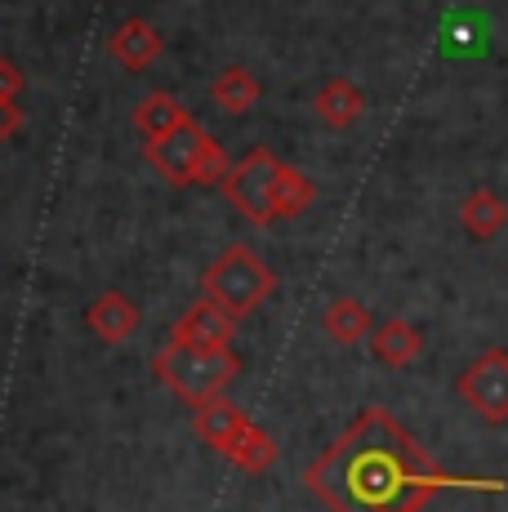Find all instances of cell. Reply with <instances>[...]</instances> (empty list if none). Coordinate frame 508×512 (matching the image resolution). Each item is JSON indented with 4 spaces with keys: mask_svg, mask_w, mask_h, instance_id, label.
<instances>
[{
    "mask_svg": "<svg viewBox=\"0 0 508 512\" xmlns=\"http://www.w3.org/2000/svg\"><path fill=\"white\" fill-rule=\"evenodd\" d=\"M451 486L468 481L446 477L388 410H366L308 464V490L330 512H419Z\"/></svg>",
    "mask_w": 508,
    "mask_h": 512,
    "instance_id": "cell-1",
    "label": "cell"
},
{
    "mask_svg": "<svg viewBox=\"0 0 508 512\" xmlns=\"http://www.w3.org/2000/svg\"><path fill=\"white\" fill-rule=\"evenodd\" d=\"M143 156H148V161L156 165V174L174 187H192V183L223 187V179H228V170H232L228 152H223V147L214 143L192 116L179 125V130L143 143Z\"/></svg>",
    "mask_w": 508,
    "mask_h": 512,
    "instance_id": "cell-2",
    "label": "cell"
},
{
    "mask_svg": "<svg viewBox=\"0 0 508 512\" xmlns=\"http://www.w3.org/2000/svg\"><path fill=\"white\" fill-rule=\"evenodd\" d=\"M156 379L174 392L179 401H188L192 410L210 406L228 392V383L241 374L237 352H205V348H188V343H165L156 352Z\"/></svg>",
    "mask_w": 508,
    "mask_h": 512,
    "instance_id": "cell-3",
    "label": "cell"
},
{
    "mask_svg": "<svg viewBox=\"0 0 508 512\" xmlns=\"http://www.w3.org/2000/svg\"><path fill=\"white\" fill-rule=\"evenodd\" d=\"M201 290H205V299L219 303L232 321H241L277 290V272H268V263H263L250 245H228V250L205 268Z\"/></svg>",
    "mask_w": 508,
    "mask_h": 512,
    "instance_id": "cell-4",
    "label": "cell"
},
{
    "mask_svg": "<svg viewBox=\"0 0 508 512\" xmlns=\"http://www.w3.org/2000/svg\"><path fill=\"white\" fill-rule=\"evenodd\" d=\"M281 165H286V161H277L268 147H254V152H246L241 161H232L228 179H223V196H228V205L237 214H246L250 223H259V228L277 223L272 196H277Z\"/></svg>",
    "mask_w": 508,
    "mask_h": 512,
    "instance_id": "cell-5",
    "label": "cell"
},
{
    "mask_svg": "<svg viewBox=\"0 0 508 512\" xmlns=\"http://www.w3.org/2000/svg\"><path fill=\"white\" fill-rule=\"evenodd\" d=\"M459 397L482 419H508V357L504 352H486L477 366H468L464 379H459Z\"/></svg>",
    "mask_w": 508,
    "mask_h": 512,
    "instance_id": "cell-6",
    "label": "cell"
},
{
    "mask_svg": "<svg viewBox=\"0 0 508 512\" xmlns=\"http://www.w3.org/2000/svg\"><path fill=\"white\" fill-rule=\"evenodd\" d=\"M232 334H237V321L219 308V303L201 299L174 321L170 343H188V348H205V352H228L232 348Z\"/></svg>",
    "mask_w": 508,
    "mask_h": 512,
    "instance_id": "cell-7",
    "label": "cell"
},
{
    "mask_svg": "<svg viewBox=\"0 0 508 512\" xmlns=\"http://www.w3.org/2000/svg\"><path fill=\"white\" fill-rule=\"evenodd\" d=\"M139 321H143L139 303L125 299L121 290H103L99 299L85 308V326L99 334L103 343H125L134 330H139Z\"/></svg>",
    "mask_w": 508,
    "mask_h": 512,
    "instance_id": "cell-8",
    "label": "cell"
},
{
    "mask_svg": "<svg viewBox=\"0 0 508 512\" xmlns=\"http://www.w3.org/2000/svg\"><path fill=\"white\" fill-rule=\"evenodd\" d=\"M112 58L125 67V72H148V67L161 58V36H156V27L148 18H125L121 27L112 32Z\"/></svg>",
    "mask_w": 508,
    "mask_h": 512,
    "instance_id": "cell-9",
    "label": "cell"
},
{
    "mask_svg": "<svg viewBox=\"0 0 508 512\" xmlns=\"http://www.w3.org/2000/svg\"><path fill=\"white\" fill-rule=\"evenodd\" d=\"M246 428H250V419L223 397L210 401V406H201V410H192V432L214 450H228Z\"/></svg>",
    "mask_w": 508,
    "mask_h": 512,
    "instance_id": "cell-10",
    "label": "cell"
},
{
    "mask_svg": "<svg viewBox=\"0 0 508 512\" xmlns=\"http://www.w3.org/2000/svg\"><path fill=\"white\" fill-rule=\"evenodd\" d=\"M312 107H317V116L326 125L348 130V125H357L361 112H366V94H361L353 81H326L317 90V98H312Z\"/></svg>",
    "mask_w": 508,
    "mask_h": 512,
    "instance_id": "cell-11",
    "label": "cell"
},
{
    "mask_svg": "<svg viewBox=\"0 0 508 512\" xmlns=\"http://www.w3.org/2000/svg\"><path fill=\"white\" fill-rule=\"evenodd\" d=\"M183 121H188V107H183L174 94H165V90L148 94L139 107H134V130L143 134V143H152V139H161V134L179 130Z\"/></svg>",
    "mask_w": 508,
    "mask_h": 512,
    "instance_id": "cell-12",
    "label": "cell"
},
{
    "mask_svg": "<svg viewBox=\"0 0 508 512\" xmlns=\"http://www.w3.org/2000/svg\"><path fill=\"white\" fill-rule=\"evenodd\" d=\"M210 94H214V103H219L228 116H241V112H250V107L259 103L263 85L254 81V72H246V67L232 63V67H223V72L214 76Z\"/></svg>",
    "mask_w": 508,
    "mask_h": 512,
    "instance_id": "cell-13",
    "label": "cell"
},
{
    "mask_svg": "<svg viewBox=\"0 0 508 512\" xmlns=\"http://www.w3.org/2000/svg\"><path fill=\"white\" fill-rule=\"evenodd\" d=\"M370 348H375V357L384 366H410L419 357V348H424V339L406 321H384V326H375V334H370Z\"/></svg>",
    "mask_w": 508,
    "mask_h": 512,
    "instance_id": "cell-14",
    "label": "cell"
},
{
    "mask_svg": "<svg viewBox=\"0 0 508 512\" xmlns=\"http://www.w3.org/2000/svg\"><path fill=\"white\" fill-rule=\"evenodd\" d=\"M223 455H228L241 472H250V477H263V472L277 464V446H272V437L259 428V423H250V428L241 432V437L232 441Z\"/></svg>",
    "mask_w": 508,
    "mask_h": 512,
    "instance_id": "cell-15",
    "label": "cell"
},
{
    "mask_svg": "<svg viewBox=\"0 0 508 512\" xmlns=\"http://www.w3.org/2000/svg\"><path fill=\"white\" fill-rule=\"evenodd\" d=\"M326 334L335 343H361V339H370L375 334V326H370V312H366V303H357V299H335L326 308Z\"/></svg>",
    "mask_w": 508,
    "mask_h": 512,
    "instance_id": "cell-16",
    "label": "cell"
},
{
    "mask_svg": "<svg viewBox=\"0 0 508 512\" xmlns=\"http://www.w3.org/2000/svg\"><path fill=\"white\" fill-rule=\"evenodd\" d=\"M312 201H317V183H312L308 174H299L295 165H281L277 196H272V210H277V219H299V214H304Z\"/></svg>",
    "mask_w": 508,
    "mask_h": 512,
    "instance_id": "cell-17",
    "label": "cell"
},
{
    "mask_svg": "<svg viewBox=\"0 0 508 512\" xmlns=\"http://www.w3.org/2000/svg\"><path fill=\"white\" fill-rule=\"evenodd\" d=\"M500 223H504V205L495 201L491 192H473V196L464 201V228L473 232V236L500 232Z\"/></svg>",
    "mask_w": 508,
    "mask_h": 512,
    "instance_id": "cell-18",
    "label": "cell"
},
{
    "mask_svg": "<svg viewBox=\"0 0 508 512\" xmlns=\"http://www.w3.org/2000/svg\"><path fill=\"white\" fill-rule=\"evenodd\" d=\"M18 94H23V72L18 63L0 58V103H18Z\"/></svg>",
    "mask_w": 508,
    "mask_h": 512,
    "instance_id": "cell-19",
    "label": "cell"
},
{
    "mask_svg": "<svg viewBox=\"0 0 508 512\" xmlns=\"http://www.w3.org/2000/svg\"><path fill=\"white\" fill-rule=\"evenodd\" d=\"M18 130H23V107H18V103H0V143L14 139Z\"/></svg>",
    "mask_w": 508,
    "mask_h": 512,
    "instance_id": "cell-20",
    "label": "cell"
}]
</instances>
